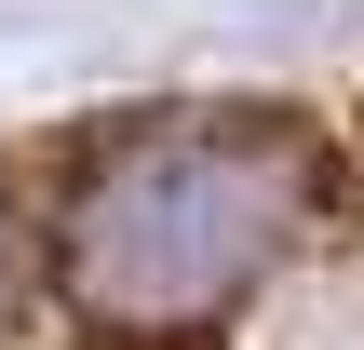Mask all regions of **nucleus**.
Instances as JSON below:
<instances>
[{
  "label": "nucleus",
  "mask_w": 364,
  "mask_h": 350,
  "mask_svg": "<svg viewBox=\"0 0 364 350\" xmlns=\"http://www.w3.org/2000/svg\"><path fill=\"white\" fill-rule=\"evenodd\" d=\"M324 216V135L284 108H176V121H122L68 162L54 202V270L68 297L122 350L203 337L216 310H243L297 229Z\"/></svg>",
  "instance_id": "1"
},
{
  "label": "nucleus",
  "mask_w": 364,
  "mask_h": 350,
  "mask_svg": "<svg viewBox=\"0 0 364 350\" xmlns=\"http://www.w3.org/2000/svg\"><path fill=\"white\" fill-rule=\"evenodd\" d=\"M0 297H14V202H0Z\"/></svg>",
  "instance_id": "2"
}]
</instances>
